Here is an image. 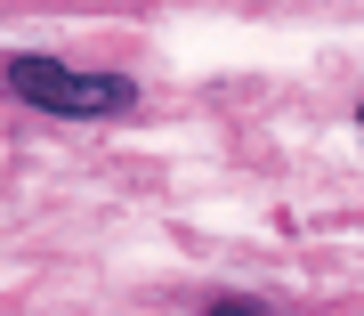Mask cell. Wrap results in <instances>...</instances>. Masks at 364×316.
<instances>
[{
	"label": "cell",
	"instance_id": "obj_1",
	"mask_svg": "<svg viewBox=\"0 0 364 316\" xmlns=\"http://www.w3.org/2000/svg\"><path fill=\"white\" fill-rule=\"evenodd\" d=\"M9 98L41 105V114L90 122V114H122V105L138 98V81H122V73H73L65 57H9Z\"/></svg>",
	"mask_w": 364,
	"mask_h": 316
},
{
	"label": "cell",
	"instance_id": "obj_3",
	"mask_svg": "<svg viewBox=\"0 0 364 316\" xmlns=\"http://www.w3.org/2000/svg\"><path fill=\"white\" fill-rule=\"evenodd\" d=\"M356 122H364V105H356Z\"/></svg>",
	"mask_w": 364,
	"mask_h": 316
},
{
	"label": "cell",
	"instance_id": "obj_2",
	"mask_svg": "<svg viewBox=\"0 0 364 316\" xmlns=\"http://www.w3.org/2000/svg\"><path fill=\"white\" fill-rule=\"evenodd\" d=\"M210 316H259V308H251V300H219V308H210Z\"/></svg>",
	"mask_w": 364,
	"mask_h": 316
}]
</instances>
